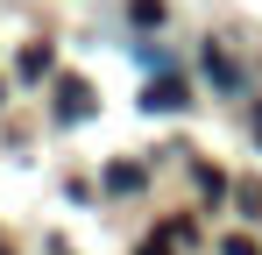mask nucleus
Here are the masks:
<instances>
[{"label": "nucleus", "mask_w": 262, "mask_h": 255, "mask_svg": "<svg viewBox=\"0 0 262 255\" xmlns=\"http://www.w3.org/2000/svg\"><path fill=\"white\" fill-rule=\"evenodd\" d=\"M184 99H191V92H184V85H177V78H156V85H149V92H142V107H149V114H156V107H163V114H177Z\"/></svg>", "instance_id": "nucleus-1"}, {"label": "nucleus", "mask_w": 262, "mask_h": 255, "mask_svg": "<svg viewBox=\"0 0 262 255\" xmlns=\"http://www.w3.org/2000/svg\"><path fill=\"white\" fill-rule=\"evenodd\" d=\"M227 255H255V241H248V234H234V241H227Z\"/></svg>", "instance_id": "nucleus-7"}, {"label": "nucleus", "mask_w": 262, "mask_h": 255, "mask_svg": "<svg viewBox=\"0 0 262 255\" xmlns=\"http://www.w3.org/2000/svg\"><path fill=\"white\" fill-rule=\"evenodd\" d=\"M43 71H50V50L29 42V50H21V78H43Z\"/></svg>", "instance_id": "nucleus-4"}, {"label": "nucleus", "mask_w": 262, "mask_h": 255, "mask_svg": "<svg viewBox=\"0 0 262 255\" xmlns=\"http://www.w3.org/2000/svg\"><path fill=\"white\" fill-rule=\"evenodd\" d=\"M128 14L135 22H163V0H128Z\"/></svg>", "instance_id": "nucleus-6"}, {"label": "nucleus", "mask_w": 262, "mask_h": 255, "mask_svg": "<svg viewBox=\"0 0 262 255\" xmlns=\"http://www.w3.org/2000/svg\"><path fill=\"white\" fill-rule=\"evenodd\" d=\"M57 114H71V121L85 114V92H78V78H64V92H57Z\"/></svg>", "instance_id": "nucleus-3"}, {"label": "nucleus", "mask_w": 262, "mask_h": 255, "mask_svg": "<svg viewBox=\"0 0 262 255\" xmlns=\"http://www.w3.org/2000/svg\"><path fill=\"white\" fill-rule=\"evenodd\" d=\"M206 71H213V85H220V92H241V71H234V57H227V50H213V42H206Z\"/></svg>", "instance_id": "nucleus-2"}, {"label": "nucleus", "mask_w": 262, "mask_h": 255, "mask_svg": "<svg viewBox=\"0 0 262 255\" xmlns=\"http://www.w3.org/2000/svg\"><path fill=\"white\" fill-rule=\"evenodd\" d=\"M255 135H262V114H255Z\"/></svg>", "instance_id": "nucleus-9"}, {"label": "nucleus", "mask_w": 262, "mask_h": 255, "mask_svg": "<svg viewBox=\"0 0 262 255\" xmlns=\"http://www.w3.org/2000/svg\"><path fill=\"white\" fill-rule=\"evenodd\" d=\"M142 255H163V241H142Z\"/></svg>", "instance_id": "nucleus-8"}, {"label": "nucleus", "mask_w": 262, "mask_h": 255, "mask_svg": "<svg viewBox=\"0 0 262 255\" xmlns=\"http://www.w3.org/2000/svg\"><path fill=\"white\" fill-rule=\"evenodd\" d=\"M106 184H114V192H135V184H142V170H135V163H114V170H106Z\"/></svg>", "instance_id": "nucleus-5"}]
</instances>
